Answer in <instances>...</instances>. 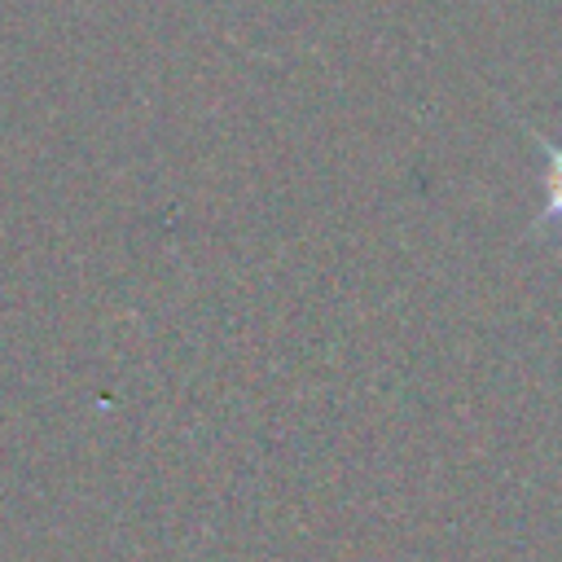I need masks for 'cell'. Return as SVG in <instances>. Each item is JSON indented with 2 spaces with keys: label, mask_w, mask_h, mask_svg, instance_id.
Wrapping results in <instances>:
<instances>
[{
  "label": "cell",
  "mask_w": 562,
  "mask_h": 562,
  "mask_svg": "<svg viewBox=\"0 0 562 562\" xmlns=\"http://www.w3.org/2000/svg\"><path fill=\"white\" fill-rule=\"evenodd\" d=\"M544 224H562V149H549V206Z\"/></svg>",
  "instance_id": "cell-1"
}]
</instances>
